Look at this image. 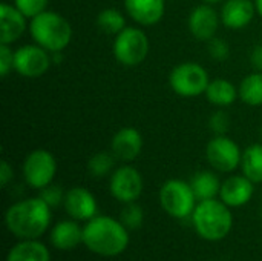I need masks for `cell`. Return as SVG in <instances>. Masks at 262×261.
I'll return each instance as SVG.
<instances>
[{
	"label": "cell",
	"instance_id": "obj_1",
	"mask_svg": "<svg viewBox=\"0 0 262 261\" xmlns=\"http://www.w3.org/2000/svg\"><path fill=\"white\" fill-rule=\"evenodd\" d=\"M51 220L52 209L40 197L18 200L5 212V226L18 240H38L49 229Z\"/></svg>",
	"mask_w": 262,
	"mask_h": 261
},
{
	"label": "cell",
	"instance_id": "obj_2",
	"mask_svg": "<svg viewBox=\"0 0 262 261\" xmlns=\"http://www.w3.org/2000/svg\"><path fill=\"white\" fill-rule=\"evenodd\" d=\"M129 242V231L120 218L97 215L83 226V245L98 257H118L127 249Z\"/></svg>",
	"mask_w": 262,
	"mask_h": 261
},
{
	"label": "cell",
	"instance_id": "obj_3",
	"mask_svg": "<svg viewBox=\"0 0 262 261\" xmlns=\"http://www.w3.org/2000/svg\"><path fill=\"white\" fill-rule=\"evenodd\" d=\"M190 218L195 232L206 242H221L233 229L232 208L220 198L198 202Z\"/></svg>",
	"mask_w": 262,
	"mask_h": 261
},
{
	"label": "cell",
	"instance_id": "obj_4",
	"mask_svg": "<svg viewBox=\"0 0 262 261\" xmlns=\"http://www.w3.org/2000/svg\"><path fill=\"white\" fill-rule=\"evenodd\" d=\"M29 34L35 45L51 54H60L72 40V26L61 14L46 9L31 18Z\"/></svg>",
	"mask_w": 262,
	"mask_h": 261
},
{
	"label": "cell",
	"instance_id": "obj_5",
	"mask_svg": "<svg viewBox=\"0 0 262 261\" xmlns=\"http://www.w3.org/2000/svg\"><path fill=\"white\" fill-rule=\"evenodd\" d=\"M158 198L163 211L177 220L190 218L198 205L190 183L180 178H170L164 182L160 189Z\"/></svg>",
	"mask_w": 262,
	"mask_h": 261
},
{
	"label": "cell",
	"instance_id": "obj_6",
	"mask_svg": "<svg viewBox=\"0 0 262 261\" xmlns=\"http://www.w3.org/2000/svg\"><path fill=\"white\" fill-rule=\"evenodd\" d=\"M112 49L114 57L120 65L134 68L147 58L150 43L143 29L137 26H126L120 34L115 35Z\"/></svg>",
	"mask_w": 262,
	"mask_h": 261
},
{
	"label": "cell",
	"instance_id": "obj_7",
	"mask_svg": "<svg viewBox=\"0 0 262 261\" xmlns=\"http://www.w3.org/2000/svg\"><path fill=\"white\" fill-rule=\"evenodd\" d=\"M209 83V72L195 62L180 63L169 74V86L172 91L187 98L204 94Z\"/></svg>",
	"mask_w": 262,
	"mask_h": 261
},
{
	"label": "cell",
	"instance_id": "obj_8",
	"mask_svg": "<svg viewBox=\"0 0 262 261\" xmlns=\"http://www.w3.org/2000/svg\"><path fill=\"white\" fill-rule=\"evenodd\" d=\"M21 172L26 185L40 191L54 182L57 174V160L49 151L43 148L34 149L26 155Z\"/></svg>",
	"mask_w": 262,
	"mask_h": 261
},
{
	"label": "cell",
	"instance_id": "obj_9",
	"mask_svg": "<svg viewBox=\"0 0 262 261\" xmlns=\"http://www.w3.org/2000/svg\"><path fill=\"white\" fill-rule=\"evenodd\" d=\"M243 151L227 135H215L206 146V160L218 172H233L241 166Z\"/></svg>",
	"mask_w": 262,
	"mask_h": 261
},
{
	"label": "cell",
	"instance_id": "obj_10",
	"mask_svg": "<svg viewBox=\"0 0 262 261\" xmlns=\"http://www.w3.org/2000/svg\"><path fill=\"white\" fill-rule=\"evenodd\" d=\"M143 188L144 182L140 171L130 165H123L111 174V195L123 205L137 202L143 194Z\"/></svg>",
	"mask_w": 262,
	"mask_h": 261
},
{
	"label": "cell",
	"instance_id": "obj_11",
	"mask_svg": "<svg viewBox=\"0 0 262 261\" xmlns=\"http://www.w3.org/2000/svg\"><path fill=\"white\" fill-rule=\"evenodd\" d=\"M52 63L51 52L38 45H25L14 51V71L25 78L45 75Z\"/></svg>",
	"mask_w": 262,
	"mask_h": 261
},
{
	"label": "cell",
	"instance_id": "obj_12",
	"mask_svg": "<svg viewBox=\"0 0 262 261\" xmlns=\"http://www.w3.org/2000/svg\"><path fill=\"white\" fill-rule=\"evenodd\" d=\"M63 208L66 214L77 222H89L94 217L98 215V203L94 194L83 188V186H75L66 191Z\"/></svg>",
	"mask_w": 262,
	"mask_h": 261
},
{
	"label": "cell",
	"instance_id": "obj_13",
	"mask_svg": "<svg viewBox=\"0 0 262 261\" xmlns=\"http://www.w3.org/2000/svg\"><path fill=\"white\" fill-rule=\"evenodd\" d=\"M220 22H221V17L213 9V6L209 3H203V5L195 6L190 11L187 26H189L190 34L196 40L207 43L210 38H213L216 35Z\"/></svg>",
	"mask_w": 262,
	"mask_h": 261
},
{
	"label": "cell",
	"instance_id": "obj_14",
	"mask_svg": "<svg viewBox=\"0 0 262 261\" xmlns=\"http://www.w3.org/2000/svg\"><path fill=\"white\" fill-rule=\"evenodd\" d=\"M143 151V135L138 129L126 126L118 129L111 140V152L120 162L130 163Z\"/></svg>",
	"mask_w": 262,
	"mask_h": 261
},
{
	"label": "cell",
	"instance_id": "obj_15",
	"mask_svg": "<svg viewBox=\"0 0 262 261\" xmlns=\"http://www.w3.org/2000/svg\"><path fill=\"white\" fill-rule=\"evenodd\" d=\"M255 194V183L243 175H230L221 185L220 200L229 208L236 209L246 206Z\"/></svg>",
	"mask_w": 262,
	"mask_h": 261
},
{
	"label": "cell",
	"instance_id": "obj_16",
	"mask_svg": "<svg viewBox=\"0 0 262 261\" xmlns=\"http://www.w3.org/2000/svg\"><path fill=\"white\" fill-rule=\"evenodd\" d=\"M256 14L255 0H226L221 8V23L227 29L239 31L247 28Z\"/></svg>",
	"mask_w": 262,
	"mask_h": 261
},
{
	"label": "cell",
	"instance_id": "obj_17",
	"mask_svg": "<svg viewBox=\"0 0 262 261\" xmlns=\"http://www.w3.org/2000/svg\"><path fill=\"white\" fill-rule=\"evenodd\" d=\"M26 28H29L26 17L14 5L3 2L0 5V43H15L25 34Z\"/></svg>",
	"mask_w": 262,
	"mask_h": 261
},
{
	"label": "cell",
	"instance_id": "obj_18",
	"mask_svg": "<svg viewBox=\"0 0 262 261\" xmlns=\"http://www.w3.org/2000/svg\"><path fill=\"white\" fill-rule=\"evenodd\" d=\"M124 9L129 17L140 26H154L161 22L166 2L164 0H124Z\"/></svg>",
	"mask_w": 262,
	"mask_h": 261
},
{
	"label": "cell",
	"instance_id": "obj_19",
	"mask_svg": "<svg viewBox=\"0 0 262 261\" xmlns=\"http://www.w3.org/2000/svg\"><path fill=\"white\" fill-rule=\"evenodd\" d=\"M51 245L58 251H71L83 245V228L77 220L58 222L49 234Z\"/></svg>",
	"mask_w": 262,
	"mask_h": 261
},
{
	"label": "cell",
	"instance_id": "obj_20",
	"mask_svg": "<svg viewBox=\"0 0 262 261\" xmlns=\"http://www.w3.org/2000/svg\"><path fill=\"white\" fill-rule=\"evenodd\" d=\"M5 261H51V254L38 240H20L8 251Z\"/></svg>",
	"mask_w": 262,
	"mask_h": 261
},
{
	"label": "cell",
	"instance_id": "obj_21",
	"mask_svg": "<svg viewBox=\"0 0 262 261\" xmlns=\"http://www.w3.org/2000/svg\"><path fill=\"white\" fill-rule=\"evenodd\" d=\"M204 94H206V98L209 100V103H212L213 106H218V108H227V106L233 105L236 102V98L239 97L238 88L226 78L210 80Z\"/></svg>",
	"mask_w": 262,
	"mask_h": 261
},
{
	"label": "cell",
	"instance_id": "obj_22",
	"mask_svg": "<svg viewBox=\"0 0 262 261\" xmlns=\"http://www.w3.org/2000/svg\"><path fill=\"white\" fill-rule=\"evenodd\" d=\"M221 185L223 183L220 182L218 175L212 171H200L190 180V186L198 202L218 198L221 192Z\"/></svg>",
	"mask_w": 262,
	"mask_h": 261
},
{
	"label": "cell",
	"instance_id": "obj_23",
	"mask_svg": "<svg viewBox=\"0 0 262 261\" xmlns=\"http://www.w3.org/2000/svg\"><path fill=\"white\" fill-rule=\"evenodd\" d=\"M239 168L255 185L262 183V143H253L243 151Z\"/></svg>",
	"mask_w": 262,
	"mask_h": 261
},
{
	"label": "cell",
	"instance_id": "obj_24",
	"mask_svg": "<svg viewBox=\"0 0 262 261\" xmlns=\"http://www.w3.org/2000/svg\"><path fill=\"white\" fill-rule=\"evenodd\" d=\"M238 95L249 106H262V72L255 71L244 77L238 86Z\"/></svg>",
	"mask_w": 262,
	"mask_h": 261
},
{
	"label": "cell",
	"instance_id": "obj_25",
	"mask_svg": "<svg viewBox=\"0 0 262 261\" xmlns=\"http://www.w3.org/2000/svg\"><path fill=\"white\" fill-rule=\"evenodd\" d=\"M97 26L104 34L117 35L126 28V18L123 12L117 8H106L97 15Z\"/></svg>",
	"mask_w": 262,
	"mask_h": 261
},
{
	"label": "cell",
	"instance_id": "obj_26",
	"mask_svg": "<svg viewBox=\"0 0 262 261\" xmlns=\"http://www.w3.org/2000/svg\"><path fill=\"white\" fill-rule=\"evenodd\" d=\"M115 157L112 152H97L88 162V171L94 178H103L115 169Z\"/></svg>",
	"mask_w": 262,
	"mask_h": 261
},
{
	"label": "cell",
	"instance_id": "obj_27",
	"mask_svg": "<svg viewBox=\"0 0 262 261\" xmlns=\"http://www.w3.org/2000/svg\"><path fill=\"white\" fill-rule=\"evenodd\" d=\"M120 222L127 228V231H138L144 223V211L137 203H126L123 209L120 211Z\"/></svg>",
	"mask_w": 262,
	"mask_h": 261
},
{
	"label": "cell",
	"instance_id": "obj_28",
	"mask_svg": "<svg viewBox=\"0 0 262 261\" xmlns=\"http://www.w3.org/2000/svg\"><path fill=\"white\" fill-rule=\"evenodd\" d=\"M48 3H49V0H14L12 2V5L29 20L32 17L38 15L40 12L46 11Z\"/></svg>",
	"mask_w": 262,
	"mask_h": 261
},
{
	"label": "cell",
	"instance_id": "obj_29",
	"mask_svg": "<svg viewBox=\"0 0 262 261\" xmlns=\"http://www.w3.org/2000/svg\"><path fill=\"white\" fill-rule=\"evenodd\" d=\"M64 195H66V192L61 189V186L54 185V183H51L49 186L40 189V194H38V197H40L51 209L58 208L60 205H63Z\"/></svg>",
	"mask_w": 262,
	"mask_h": 261
},
{
	"label": "cell",
	"instance_id": "obj_30",
	"mask_svg": "<svg viewBox=\"0 0 262 261\" xmlns=\"http://www.w3.org/2000/svg\"><path fill=\"white\" fill-rule=\"evenodd\" d=\"M207 52L210 54V57L216 62H226L230 55V48L229 43L221 38V37H213L207 42Z\"/></svg>",
	"mask_w": 262,
	"mask_h": 261
},
{
	"label": "cell",
	"instance_id": "obj_31",
	"mask_svg": "<svg viewBox=\"0 0 262 261\" xmlns=\"http://www.w3.org/2000/svg\"><path fill=\"white\" fill-rule=\"evenodd\" d=\"M209 128L213 132V135H227V131L230 128V118L227 112L216 111L209 117Z\"/></svg>",
	"mask_w": 262,
	"mask_h": 261
},
{
	"label": "cell",
	"instance_id": "obj_32",
	"mask_svg": "<svg viewBox=\"0 0 262 261\" xmlns=\"http://www.w3.org/2000/svg\"><path fill=\"white\" fill-rule=\"evenodd\" d=\"M14 69V51L9 45L0 43V75L5 78Z\"/></svg>",
	"mask_w": 262,
	"mask_h": 261
},
{
	"label": "cell",
	"instance_id": "obj_33",
	"mask_svg": "<svg viewBox=\"0 0 262 261\" xmlns=\"http://www.w3.org/2000/svg\"><path fill=\"white\" fill-rule=\"evenodd\" d=\"M12 178H14L12 166L6 160H3L0 165V185H2V188H6L12 182Z\"/></svg>",
	"mask_w": 262,
	"mask_h": 261
},
{
	"label": "cell",
	"instance_id": "obj_34",
	"mask_svg": "<svg viewBox=\"0 0 262 261\" xmlns=\"http://www.w3.org/2000/svg\"><path fill=\"white\" fill-rule=\"evenodd\" d=\"M250 62H252V66L255 68V71L262 72V45H258L253 48V51L250 54Z\"/></svg>",
	"mask_w": 262,
	"mask_h": 261
},
{
	"label": "cell",
	"instance_id": "obj_35",
	"mask_svg": "<svg viewBox=\"0 0 262 261\" xmlns=\"http://www.w3.org/2000/svg\"><path fill=\"white\" fill-rule=\"evenodd\" d=\"M255 6H256V12L262 17V0H255Z\"/></svg>",
	"mask_w": 262,
	"mask_h": 261
},
{
	"label": "cell",
	"instance_id": "obj_36",
	"mask_svg": "<svg viewBox=\"0 0 262 261\" xmlns=\"http://www.w3.org/2000/svg\"><path fill=\"white\" fill-rule=\"evenodd\" d=\"M204 3H209V5H213V3H218V2H223V0H203Z\"/></svg>",
	"mask_w": 262,
	"mask_h": 261
},
{
	"label": "cell",
	"instance_id": "obj_37",
	"mask_svg": "<svg viewBox=\"0 0 262 261\" xmlns=\"http://www.w3.org/2000/svg\"><path fill=\"white\" fill-rule=\"evenodd\" d=\"M259 218H261V222H262V203H261V206H259Z\"/></svg>",
	"mask_w": 262,
	"mask_h": 261
},
{
	"label": "cell",
	"instance_id": "obj_38",
	"mask_svg": "<svg viewBox=\"0 0 262 261\" xmlns=\"http://www.w3.org/2000/svg\"><path fill=\"white\" fill-rule=\"evenodd\" d=\"M261 137H262V128H261Z\"/></svg>",
	"mask_w": 262,
	"mask_h": 261
},
{
	"label": "cell",
	"instance_id": "obj_39",
	"mask_svg": "<svg viewBox=\"0 0 262 261\" xmlns=\"http://www.w3.org/2000/svg\"><path fill=\"white\" fill-rule=\"evenodd\" d=\"M207 261H215V260H207Z\"/></svg>",
	"mask_w": 262,
	"mask_h": 261
}]
</instances>
